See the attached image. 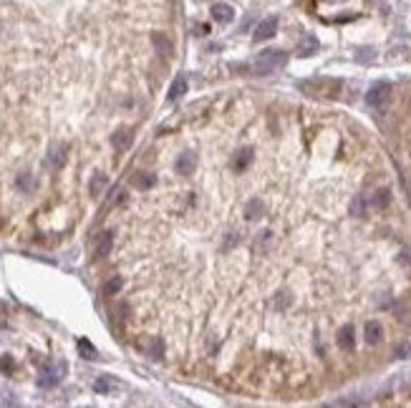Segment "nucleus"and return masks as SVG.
<instances>
[{
	"mask_svg": "<svg viewBox=\"0 0 411 408\" xmlns=\"http://www.w3.org/2000/svg\"><path fill=\"white\" fill-rule=\"evenodd\" d=\"M285 53H280V51H263L260 56L255 58V71L257 73H273L275 68H280V66H285Z\"/></svg>",
	"mask_w": 411,
	"mask_h": 408,
	"instance_id": "f257e3e1",
	"label": "nucleus"
},
{
	"mask_svg": "<svg viewBox=\"0 0 411 408\" xmlns=\"http://www.w3.org/2000/svg\"><path fill=\"white\" fill-rule=\"evenodd\" d=\"M338 81H306L300 83V91L303 94H313V96H333L338 94Z\"/></svg>",
	"mask_w": 411,
	"mask_h": 408,
	"instance_id": "f03ea898",
	"label": "nucleus"
},
{
	"mask_svg": "<svg viewBox=\"0 0 411 408\" xmlns=\"http://www.w3.org/2000/svg\"><path fill=\"white\" fill-rule=\"evenodd\" d=\"M275 31H277V20L268 18V20H263V23L255 28V40H268V38L275 35Z\"/></svg>",
	"mask_w": 411,
	"mask_h": 408,
	"instance_id": "7ed1b4c3",
	"label": "nucleus"
},
{
	"mask_svg": "<svg viewBox=\"0 0 411 408\" xmlns=\"http://www.w3.org/2000/svg\"><path fill=\"white\" fill-rule=\"evenodd\" d=\"M212 18L217 20V23H230V20L235 18V10H232L230 5H225V3H214V8H212Z\"/></svg>",
	"mask_w": 411,
	"mask_h": 408,
	"instance_id": "20e7f679",
	"label": "nucleus"
},
{
	"mask_svg": "<svg viewBox=\"0 0 411 408\" xmlns=\"http://www.w3.org/2000/svg\"><path fill=\"white\" fill-rule=\"evenodd\" d=\"M114 247V237H111V232H101L99 234V242H96V257H106L111 252Z\"/></svg>",
	"mask_w": 411,
	"mask_h": 408,
	"instance_id": "39448f33",
	"label": "nucleus"
},
{
	"mask_svg": "<svg viewBox=\"0 0 411 408\" xmlns=\"http://www.w3.org/2000/svg\"><path fill=\"white\" fill-rule=\"evenodd\" d=\"M111 144H114V149H116V152H126V149H129V144H132V131H126V128H121V131H116V134L111 136Z\"/></svg>",
	"mask_w": 411,
	"mask_h": 408,
	"instance_id": "423d86ee",
	"label": "nucleus"
},
{
	"mask_svg": "<svg viewBox=\"0 0 411 408\" xmlns=\"http://www.w3.org/2000/svg\"><path fill=\"white\" fill-rule=\"evenodd\" d=\"M184 91H187V81H184V76H177L174 83H171V89H169V98L174 101V98H179Z\"/></svg>",
	"mask_w": 411,
	"mask_h": 408,
	"instance_id": "0eeeda50",
	"label": "nucleus"
},
{
	"mask_svg": "<svg viewBox=\"0 0 411 408\" xmlns=\"http://www.w3.org/2000/svg\"><path fill=\"white\" fill-rule=\"evenodd\" d=\"M386 94H388V86H376V89L369 94V103L371 106H381L383 98H386Z\"/></svg>",
	"mask_w": 411,
	"mask_h": 408,
	"instance_id": "6e6552de",
	"label": "nucleus"
},
{
	"mask_svg": "<svg viewBox=\"0 0 411 408\" xmlns=\"http://www.w3.org/2000/svg\"><path fill=\"white\" fill-rule=\"evenodd\" d=\"M109 184V179H106V174H96L94 179H91V194L94 197H99L101 191H103V187Z\"/></svg>",
	"mask_w": 411,
	"mask_h": 408,
	"instance_id": "1a4fd4ad",
	"label": "nucleus"
},
{
	"mask_svg": "<svg viewBox=\"0 0 411 408\" xmlns=\"http://www.w3.org/2000/svg\"><path fill=\"white\" fill-rule=\"evenodd\" d=\"M154 46H157V51H159L162 56H169V53H171V43H169L164 35H154Z\"/></svg>",
	"mask_w": 411,
	"mask_h": 408,
	"instance_id": "9d476101",
	"label": "nucleus"
},
{
	"mask_svg": "<svg viewBox=\"0 0 411 408\" xmlns=\"http://www.w3.org/2000/svg\"><path fill=\"white\" fill-rule=\"evenodd\" d=\"M121 290V277H111L109 282H106V295H114Z\"/></svg>",
	"mask_w": 411,
	"mask_h": 408,
	"instance_id": "9b49d317",
	"label": "nucleus"
},
{
	"mask_svg": "<svg viewBox=\"0 0 411 408\" xmlns=\"http://www.w3.org/2000/svg\"><path fill=\"white\" fill-rule=\"evenodd\" d=\"M78 348H81L83 358H94V348H91V345H89V343H86V340H81V343H78Z\"/></svg>",
	"mask_w": 411,
	"mask_h": 408,
	"instance_id": "f8f14e48",
	"label": "nucleus"
},
{
	"mask_svg": "<svg viewBox=\"0 0 411 408\" xmlns=\"http://www.w3.org/2000/svg\"><path fill=\"white\" fill-rule=\"evenodd\" d=\"M396 355L399 358H411V343H404V345L396 350Z\"/></svg>",
	"mask_w": 411,
	"mask_h": 408,
	"instance_id": "ddd939ff",
	"label": "nucleus"
},
{
	"mask_svg": "<svg viewBox=\"0 0 411 408\" xmlns=\"http://www.w3.org/2000/svg\"><path fill=\"white\" fill-rule=\"evenodd\" d=\"M315 46H318V43H315V38H308L306 43H303V53H310V51H315Z\"/></svg>",
	"mask_w": 411,
	"mask_h": 408,
	"instance_id": "4468645a",
	"label": "nucleus"
},
{
	"mask_svg": "<svg viewBox=\"0 0 411 408\" xmlns=\"http://www.w3.org/2000/svg\"><path fill=\"white\" fill-rule=\"evenodd\" d=\"M111 380H106V378H101V380H96V391H109L111 388Z\"/></svg>",
	"mask_w": 411,
	"mask_h": 408,
	"instance_id": "2eb2a0df",
	"label": "nucleus"
}]
</instances>
